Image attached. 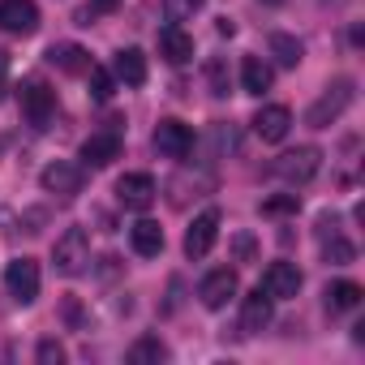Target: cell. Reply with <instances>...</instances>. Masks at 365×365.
Segmentation results:
<instances>
[{"label": "cell", "mask_w": 365, "mask_h": 365, "mask_svg": "<svg viewBox=\"0 0 365 365\" xmlns=\"http://www.w3.org/2000/svg\"><path fill=\"white\" fill-rule=\"evenodd\" d=\"M348 103H352V78H335V82L322 91V99L305 112V125H309V129H327V125H335V120L348 112Z\"/></svg>", "instance_id": "1"}, {"label": "cell", "mask_w": 365, "mask_h": 365, "mask_svg": "<svg viewBox=\"0 0 365 365\" xmlns=\"http://www.w3.org/2000/svg\"><path fill=\"white\" fill-rule=\"evenodd\" d=\"M86 262H91V237H86V228H65V237L52 245V267L73 279V275L86 271Z\"/></svg>", "instance_id": "2"}, {"label": "cell", "mask_w": 365, "mask_h": 365, "mask_svg": "<svg viewBox=\"0 0 365 365\" xmlns=\"http://www.w3.org/2000/svg\"><path fill=\"white\" fill-rule=\"evenodd\" d=\"M318 168H322V150H318V146L284 150V155L271 163V172H275L279 180H288V185H305V180H314V176H318Z\"/></svg>", "instance_id": "3"}, {"label": "cell", "mask_w": 365, "mask_h": 365, "mask_svg": "<svg viewBox=\"0 0 365 365\" xmlns=\"http://www.w3.org/2000/svg\"><path fill=\"white\" fill-rule=\"evenodd\" d=\"M39 262L35 258H14L9 267H5V292L18 301V305H31L35 297H39Z\"/></svg>", "instance_id": "4"}, {"label": "cell", "mask_w": 365, "mask_h": 365, "mask_svg": "<svg viewBox=\"0 0 365 365\" xmlns=\"http://www.w3.org/2000/svg\"><path fill=\"white\" fill-rule=\"evenodd\" d=\"M155 198H159V190H155V176L150 172H125L116 180V202L125 211H146Z\"/></svg>", "instance_id": "5"}, {"label": "cell", "mask_w": 365, "mask_h": 365, "mask_svg": "<svg viewBox=\"0 0 365 365\" xmlns=\"http://www.w3.org/2000/svg\"><path fill=\"white\" fill-rule=\"evenodd\" d=\"M301 284H305L301 267L279 258V262H271V267L262 271V284H258V288H262L271 301H288V297H297V292H301Z\"/></svg>", "instance_id": "6"}, {"label": "cell", "mask_w": 365, "mask_h": 365, "mask_svg": "<svg viewBox=\"0 0 365 365\" xmlns=\"http://www.w3.org/2000/svg\"><path fill=\"white\" fill-rule=\"evenodd\" d=\"M82 180H86L82 163L56 159V163H48V168H43V176H39V185H43L48 194H56V198H73V194H82Z\"/></svg>", "instance_id": "7"}, {"label": "cell", "mask_w": 365, "mask_h": 365, "mask_svg": "<svg viewBox=\"0 0 365 365\" xmlns=\"http://www.w3.org/2000/svg\"><path fill=\"white\" fill-rule=\"evenodd\" d=\"M22 112H26V120H31L35 129H48V120H52V112H56V91H52L48 82L31 78V82L22 86Z\"/></svg>", "instance_id": "8"}, {"label": "cell", "mask_w": 365, "mask_h": 365, "mask_svg": "<svg viewBox=\"0 0 365 365\" xmlns=\"http://www.w3.org/2000/svg\"><path fill=\"white\" fill-rule=\"evenodd\" d=\"M0 31L5 35H35L39 31V5L35 0H0Z\"/></svg>", "instance_id": "9"}, {"label": "cell", "mask_w": 365, "mask_h": 365, "mask_svg": "<svg viewBox=\"0 0 365 365\" xmlns=\"http://www.w3.org/2000/svg\"><path fill=\"white\" fill-rule=\"evenodd\" d=\"M155 150L163 159H185L194 150V129L185 120H159L155 125Z\"/></svg>", "instance_id": "10"}, {"label": "cell", "mask_w": 365, "mask_h": 365, "mask_svg": "<svg viewBox=\"0 0 365 365\" xmlns=\"http://www.w3.org/2000/svg\"><path fill=\"white\" fill-rule=\"evenodd\" d=\"M215 241H220V211L211 207V211L194 215V224L185 232V258H207L215 250Z\"/></svg>", "instance_id": "11"}, {"label": "cell", "mask_w": 365, "mask_h": 365, "mask_svg": "<svg viewBox=\"0 0 365 365\" xmlns=\"http://www.w3.org/2000/svg\"><path fill=\"white\" fill-rule=\"evenodd\" d=\"M237 271L232 267H215L211 275H202V284H198V301L207 305V309H224L232 297H237Z\"/></svg>", "instance_id": "12"}, {"label": "cell", "mask_w": 365, "mask_h": 365, "mask_svg": "<svg viewBox=\"0 0 365 365\" xmlns=\"http://www.w3.org/2000/svg\"><path fill=\"white\" fill-rule=\"evenodd\" d=\"M120 155V129H99L82 142V168H108Z\"/></svg>", "instance_id": "13"}, {"label": "cell", "mask_w": 365, "mask_h": 365, "mask_svg": "<svg viewBox=\"0 0 365 365\" xmlns=\"http://www.w3.org/2000/svg\"><path fill=\"white\" fill-rule=\"evenodd\" d=\"M288 129H292V112H288L284 103H267V108L254 112V133H258L262 142H284Z\"/></svg>", "instance_id": "14"}, {"label": "cell", "mask_w": 365, "mask_h": 365, "mask_svg": "<svg viewBox=\"0 0 365 365\" xmlns=\"http://www.w3.org/2000/svg\"><path fill=\"white\" fill-rule=\"evenodd\" d=\"M271 318H275V301H271L262 288H254V292L241 301V331H245V335H258V331L271 327Z\"/></svg>", "instance_id": "15"}, {"label": "cell", "mask_w": 365, "mask_h": 365, "mask_svg": "<svg viewBox=\"0 0 365 365\" xmlns=\"http://www.w3.org/2000/svg\"><path fill=\"white\" fill-rule=\"evenodd\" d=\"M159 56H163L168 65H185V61L194 56V35L180 26V22L163 26V31H159Z\"/></svg>", "instance_id": "16"}, {"label": "cell", "mask_w": 365, "mask_h": 365, "mask_svg": "<svg viewBox=\"0 0 365 365\" xmlns=\"http://www.w3.org/2000/svg\"><path fill=\"white\" fill-rule=\"evenodd\" d=\"M271 82H275V69L262 56H245L241 61V86H245V95H267Z\"/></svg>", "instance_id": "17"}, {"label": "cell", "mask_w": 365, "mask_h": 365, "mask_svg": "<svg viewBox=\"0 0 365 365\" xmlns=\"http://www.w3.org/2000/svg\"><path fill=\"white\" fill-rule=\"evenodd\" d=\"M48 65H56L61 73H86L91 69V56L78 43H52L48 48Z\"/></svg>", "instance_id": "18"}, {"label": "cell", "mask_w": 365, "mask_h": 365, "mask_svg": "<svg viewBox=\"0 0 365 365\" xmlns=\"http://www.w3.org/2000/svg\"><path fill=\"white\" fill-rule=\"evenodd\" d=\"M112 78H116V82H125V86H142V82H146V56H142L138 48H125V52H116Z\"/></svg>", "instance_id": "19"}, {"label": "cell", "mask_w": 365, "mask_h": 365, "mask_svg": "<svg viewBox=\"0 0 365 365\" xmlns=\"http://www.w3.org/2000/svg\"><path fill=\"white\" fill-rule=\"evenodd\" d=\"M129 245H133V254L155 258V254L163 250V228H159L155 220H138V224L129 228Z\"/></svg>", "instance_id": "20"}, {"label": "cell", "mask_w": 365, "mask_h": 365, "mask_svg": "<svg viewBox=\"0 0 365 365\" xmlns=\"http://www.w3.org/2000/svg\"><path fill=\"white\" fill-rule=\"evenodd\" d=\"M361 284H352V279H335L331 288H327V309L331 314H344V309H356L361 305Z\"/></svg>", "instance_id": "21"}, {"label": "cell", "mask_w": 365, "mask_h": 365, "mask_svg": "<svg viewBox=\"0 0 365 365\" xmlns=\"http://www.w3.org/2000/svg\"><path fill=\"white\" fill-rule=\"evenodd\" d=\"M267 43H271V56H275V65H284V69H297V65H301V56H305L301 39H292V35H284V31H275Z\"/></svg>", "instance_id": "22"}, {"label": "cell", "mask_w": 365, "mask_h": 365, "mask_svg": "<svg viewBox=\"0 0 365 365\" xmlns=\"http://www.w3.org/2000/svg\"><path fill=\"white\" fill-rule=\"evenodd\" d=\"M159 361H168V344L159 335H142L129 348V365H159Z\"/></svg>", "instance_id": "23"}, {"label": "cell", "mask_w": 365, "mask_h": 365, "mask_svg": "<svg viewBox=\"0 0 365 365\" xmlns=\"http://www.w3.org/2000/svg\"><path fill=\"white\" fill-rule=\"evenodd\" d=\"M207 86H211V95H215V99H224V95H228V86H232L228 56H211V61H207Z\"/></svg>", "instance_id": "24"}, {"label": "cell", "mask_w": 365, "mask_h": 365, "mask_svg": "<svg viewBox=\"0 0 365 365\" xmlns=\"http://www.w3.org/2000/svg\"><path fill=\"white\" fill-rule=\"evenodd\" d=\"M86 78H91V99H95V103H108V99L116 95V78H112L108 69L91 65V69H86Z\"/></svg>", "instance_id": "25"}, {"label": "cell", "mask_w": 365, "mask_h": 365, "mask_svg": "<svg viewBox=\"0 0 365 365\" xmlns=\"http://www.w3.org/2000/svg\"><path fill=\"white\" fill-rule=\"evenodd\" d=\"M322 258H327L331 267H348V262L356 258V250H352V241H344V237L335 232V237H327V241H322Z\"/></svg>", "instance_id": "26"}, {"label": "cell", "mask_w": 365, "mask_h": 365, "mask_svg": "<svg viewBox=\"0 0 365 365\" xmlns=\"http://www.w3.org/2000/svg\"><path fill=\"white\" fill-rule=\"evenodd\" d=\"M202 5H207V0H163V14H168V22H185V18H194Z\"/></svg>", "instance_id": "27"}, {"label": "cell", "mask_w": 365, "mask_h": 365, "mask_svg": "<svg viewBox=\"0 0 365 365\" xmlns=\"http://www.w3.org/2000/svg\"><path fill=\"white\" fill-rule=\"evenodd\" d=\"M301 211V198L297 194H284V198H267L262 202V215H297Z\"/></svg>", "instance_id": "28"}, {"label": "cell", "mask_w": 365, "mask_h": 365, "mask_svg": "<svg viewBox=\"0 0 365 365\" xmlns=\"http://www.w3.org/2000/svg\"><path fill=\"white\" fill-rule=\"evenodd\" d=\"M35 356H39V365H61V361H65V344H61V339H43Z\"/></svg>", "instance_id": "29"}, {"label": "cell", "mask_w": 365, "mask_h": 365, "mask_svg": "<svg viewBox=\"0 0 365 365\" xmlns=\"http://www.w3.org/2000/svg\"><path fill=\"white\" fill-rule=\"evenodd\" d=\"M108 9H116V0H91V5L82 9V22L91 26V18H95V14H108Z\"/></svg>", "instance_id": "30"}, {"label": "cell", "mask_w": 365, "mask_h": 365, "mask_svg": "<svg viewBox=\"0 0 365 365\" xmlns=\"http://www.w3.org/2000/svg\"><path fill=\"white\" fill-rule=\"evenodd\" d=\"M335 232H339V220H335V215H322V220H318V241H327V237H335Z\"/></svg>", "instance_id": "31"}, {"label": "cell", "mask_w": 365, "mask_h": 365, "mask_svg": "<svg viewBox=\"0 0 365 365\" xmlns=\"http://www.w3.org/2000/svg\"><path fill=\"white\" fill-rule=\"evenodd\" d=\"M5 73H9V56L0 52V99H5Z\"/></svg>", "instance_id": "32"}, {"label": "cell", "mask_w": 365, "mask_h": 365, "mask_svg": "<svg viewBox=\"0 0 365 365\" xmlns=\"http://www.w3.org/2000/svg\"><path fill=\"white\" fill-rule=\"evenodd\" d=\"M237 250H241V258H250L254 254V241L250 237H237Z\"/></svg>", "instance_id": "33"}, {"label": "cell", "mask_w": 365, "mask_h": 365, "mask_svg": "<svg viewBox=\"0 0 365 365\" xmlns=\"http://www.w3.org/2000/svg\"><path fill=\"white\" fill-rule=\"evenodd\" d=\"M318 5H344V0H318Z\"/></svg>", "instance_id": "34"}, {"label": "cell", "mask_w": 365, "mask_h": 365, "mask_svg": "<svg viewBox=\"0 0 365 365\" xmlns=\"http://www.w3.org/2000/svg\"><path fill=\"white\" fill-rule=\"evenodd\" d=\"M262 5H284V0H262Z\"/></svg>", "instance_id": "35"}]
</instances>
